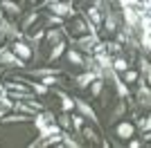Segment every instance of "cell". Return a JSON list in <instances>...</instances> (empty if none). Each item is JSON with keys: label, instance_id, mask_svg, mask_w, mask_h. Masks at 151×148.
Returning <instances> with one entry per match:
<instances>
[{"label": "cell", "instance_id": "6da1fadb", "mask_svg": "<svg viewBox=\"0 0 151 148\" xmlns=\"http://www.w3.org/2000/svg\"><path fill=\"white\" fill-rule=\"evenodd\" d=\"M0 65H9V68H25V61L20 56L14 54L12 47H0Z\"/></svg>", "mask_w": 151, "mask_h": 148}, {"label": "cell", "instance_id": "7a4b0ae2", "mask_svg": "<svg viewBox=\"0 0 151 148\" xmlns=\"http://www.w3.org/2000/svg\"><path fill=\"white\" fill-rule=\"evenodd\" d=\"M122 16L126 20V29H135L140 23V11H135V7H122Z\"/></svg>", "mask_w": 151, "mask_h": 148}, {"label": "cell", "instance_id": "3957f363", "mask_svg": "<svg viewBox=\"0 0 151 148\" xmlns=\"http://www.w3.org/2000/svg\"><path fill=\"white\" fill-rule=\"evenodd\" d=\"M75 108H77V110H79V112H81V115H83V117H86V119H90V121H93V123H99V119H97V115H95V110H93V108H90L88 103H86V101H83V99H75Z\"/></svg>", "mask_w": 151, "mask_h": 148}, {"label": "cell", "instance_id": "277c9868", "mask_svg": "<svg viewBox=\"0 0 151 148\" xmlns=\"http://www.w3.org/2000/svg\"><path fill=\"white\" fill-rule=\"evenodd\" d=\"M50 11L57 14V16H61V18L75 16V9H72V5H68V2H52V5H50Z\"/></svg>", "mask_w": 151, "mask_h": 148}, {"label": "cell", "instance_id": "5b68a950", "mask_svg": "<svg viewBox=\"0 0 151 148\" xmlns=\"http://www.w3.org/2000/svg\"><path fill=\"white\" fill-rule=\"evenodd\" d=\"M12 49H14V54H16V56H20L23 61H27V58H32V45L23 43L20 38H16V43L12 45Z\"/></svg>", "mask_w": 151, "mask_h": 148}, {"label": "cell", "instance_id": "8992f818", "mask_svg": "<svg viewBox=\"0 0 151 148\" xmlns=\"http://www.w3.org/2000/svg\"><path fill=\"white\" fill-rule=\"evenodd\" d=\"M93 79H97V74H95L93 70H86L81 76H77V79H75V85L77 88H88L90 83H93Z\"/></svg>", "mask_w": 151, "mask_h": 148}, {"label": "cell", "instance_id": "52a82bcc", "mask_svg": "<svg viewBox=\"0 0 151 148\" xmlns=\"http://www.w3.org/2000/svg\"><path fill=\"white\" fill-rule=\"evenodd\" d=\"M0 9H5L9 16H20V14H23L20 5H16V2H12V0H0Z\"/></svg>", "mask_w": 151, "mask_h": 148}, {"label": "cell", "instance_id": "ba28073f", "mask_svg": "<svg viewBox=\"0 0 151 148\" xmlns=\"http://www.w3.org/2000/svg\"><path fill=\"white\" fill-rule=\"evenodd\" d=\"M133 132H135V126L129 123V121H124V123L117 126V137H122V139H131Z\"/></svg>", "mask_w": 151, "mask_h": 148}, {"label": "cell", "instance_id": "9c48e42d", "mask_svg": "<svg viewBox=\"0 0 151 148\" xmlns=\"http://www.w3.org/2000/svg\"><path fill=\"white\" fill-rule=\"evenodd\" d=\"M54 94H57V97L61 99V105H63V110H65V112L75 108V99H72V97H68V94L63 92V90H54Z\"/></svg>", "mask_w": 151, "mask_h": 148}, {"label": "cell", "instance_id": "30bf717a", "mask_svg": "<svg viewBox=\"0 0 151 148\" xmlns=\"http://www.w3.org/2000/svg\"><path fill=\"white\" fill-rule=\"evenodd\" d=\"M104 27H106L108 31H117V29H120V27H117V16H115L113 11L104 14Z\"/></svg>", "mask_w": 151, "mask_h": 148}, {"label": "cell", "instance_id": "8fae6325", "mask_svg": "<svg viewBox=\"0 0 151 148\" xmlns=\"http://www.w3.org/2000/svg\"><path fill=\"white\" fill-rule=\"evenodd\" d=\"M29 74H32V76L43 79V76H50V74H57V76H59V74H63V72H61L59 68H41V70H32Z\"/></svg>", "mask_w": 151, "mask_h": 148}, {"label": "cell", "instance_id": "7c38bea8", "mask_svg": "<svg viewBox=\"0 0 151 148\" xmlns=\"http://www.w3.org/2000/svg\"><path fill=\"white\" fill-rule=\"evenodd\" d=\"M65 56H68V61L72 63V65H81V68H83V54H81V52H77V49L70 47L68 52H65Z\"/></svg>", "mask_w": 151, "mask_h": 148}, {"label": "cell", "instance_id": "4fadbf2b", "mask_svg": "<svg viewBox=\"0 0 151 148\" xmlns=\"http://www.w3.org/2000/svg\"><path fill=\"white\" fill-rule=\"evenodd\" d=\"M124 112H126V103H124V101H120V103H117V108L111 112V117H108V123H115L117 119L122 117V115H124Z\"/></svg>", "mask_w": 151, "mask_h": 148}, {"label": "cell", "instance_id": "5bb4252c", "mask_svg": "<svg viewBox=\"0 0 151 148\" xmlns=\"http://www.w3.org/2000/svg\"><path fill=\"white\" fill-rule=\"evenodd\" d=\"M38 16H41V14H38V7H34V9L25 16V20H23V29H29L32 23H34V20H38Z\"/></svg>", "mask_w": 151, "mask_h": 148}, {"label": "cell", "instance_id": "9a60e30c", "mask_svg": "<svg viewBox=\"0 0 151 148\" xmlns=\"http://www.w3.org/2000/svg\"><path fill=\"white\" fill-rule=\"evenodd\" d=\"M101 90H104V79H101V76L93 79V83H90V92H93V97H99Z\"/></svg>", "mask_w": 151, "mask_h": 148}, {"label": "cell", "instance_id": "2e32d148", "mask_svg": "<svg viewBox=\"0 0 151 148\" xmlns=\"http://www.w3.org/2000/svg\"><path fill=\"white\" fill-rule=\"evenodd\" d=\"M65 52V43L63 41H59V43H54V47H52V52H50V61H57L59 56Z\"/></svg>", "mask_w": 151, "mask_h": 148}, {"label": "cell", "instance_id": "e0dca14e", "mask_svg": "<svg viewBox=\"0 0 151 148\" xmlns=\"http://www.w3.org/2000/svg\"><path fill=\"white\" fill-rule=\"evenodd\" d=\"M86 20H90V23H95V25H99V23H101L99 9H97V7H90L88 11H86Z\"/></svg>", "mask_w": 151, "mask_h": 148}, {"label": "cell", "instance_id": "ac0fdd59", "mask_svg": "<svg viewBox=\"0 0 151 148\" xmlns=\"http://www.w3.org/2000/svg\"><path fill=\"white\" fill-rule=\"evenodd\" d=\"M45 38L54 45V43H59V41L63 38V34H61V29H45Z\"/></svg>", "mask_w": 151, "mask_h": 148}, {"label": "cell", "instance_id": "d6986e66", "mask_svg": "<svg viewBox=\"0 0 151 148\" xmlns=\"http://www.w3.org/2000/svg\"><path fill=\"white\" fill-rule=\"evenodd\" d=\"M140 72L145 74V76H147V81L151 83V63L147 61L145 56H140Z\"/></svg>", "mask_w": 151, "mask_h": 148}, {"label": "cell", "instance_id": "ffe728a7", "mask_svg": "<svg viewBox=\"0 0 151 148\" xmlns=\"http://www.w3.org/2000/svg\"><path fill=\"white\" fill-rule=\"evenodd\" d=\"M113 83H115V88H117V97H120V99H126V97H129V88H126L124 83L117 79V76L113 79Z\"/></svg>", "mask_w": 151, "mask_h": 148}, {"label": "cell", "instance_id": "44dd1931", "mask_svg": "<svg viewBox=\"0 0 151 148\" xmlns=\"http://www.w3.org/2000/svg\"><path fill=\"white\" fill-rule=\"evenodd\" d=\"M7 110H14V101L9 97H0V112L5 115Z\"/></svg>", "mask_w": 151, "mask_h": 148}, {"label": "cell", "instance_id": "7402d4cb", "mask_svg": "<svg viewBox=\"0 0 151 148\" xmlns=\"http://www.w3.org/2000/svg\"><path fill=\"white\" fill-rule=\"evenodd\" d=\"M113 70H115V72H124V70H129L126 58H122V56H120V58H115V61H113Z\"/></svg>", "mask_w": 151, "mask_h": 148}, {"label": "cell", "instance_id": "603a6c76", "mask_svg": "<svg viewBox=\"0 0 151 148\" xmlns=\"http://www.w3.org/2000/svg\"><path fill=\"white\" fill-rule=\"evenodd\" d=\"M27 83H29V81H27ZM29 88H32L36 94H47V90H50V88L45 85L43 81H41V83H29Z\"/></svg>", "mask_w": 151, "mask_h": 148}, {"label": "cell", "instance_id": "cb8c5ba5", "mask_svg": "<svg viewBox=\"0 0 151 148\" xmlns=\"http://www.w3.org/2000/svg\"><path fill=\"white\" fill-rule=\"evenodd\" d=\"M104 49H106L108 54H117V52H120V43H117V41H108V43H104Z\"/></svg>", "mask_w": 151, "mask_h": 148}, {"label": "cell", "instance_id": "d4e9b609", "mask_svg": "<svg viewBox=\"0 0 151 148\" xmlns=\"http://www.w3.org/2000/svg\"><path fill=\"white\" fill-rule=\"evenodd\" d=\"M81 132H83V137H86V139H90V142H95V144H101L99 139H97V132H95L93 128H86V126H83Z\"/></svg>", "mask_w": 151, "mask_h": 148}, {"label": "cell", "instance_id": "484cf974", "mask_svg": "<svg viewBox=\"0 0 151 148\" xmlns=\"http://www.w3.org/2000/svg\"><path fill=\"white\" fill-rule=\"evenodd\" d=\"M14 110H16V112H23V115H32L34 108H32L29 103H14Z\"/></svg>", "mask_w": 151, "mask_h": 148}, {"label": "cell", "instance_id": "4316f807", "mask_svg": "<svg viewBox=\"0 0 151 148\" xmlns=\"http://www.w3.org/2000/svg\"><path fill=\"white\" fill-rule=\"evenodd\" d=\"M135 126H138L142 132H145V130H151V115H149L147 119H138V123H135Z\"/></svg>", "mask_w": 151, "mask_h": 148}, {"label": "cell", "instance_id": "83f0119b", "mask_svg": "<svg viewBox=\"0 0 151 148\" xmlns=\"http://www.w3.org/2000/svg\"><path fill=\"white\" fill-rule=\"evenodd\" d=\"M41 38H45V29H38V31H34V34L29 36V43H32V45H36L38 41H41Z\"/></svg>", "mask_w": 151, "mask_h": 148}, {"label": "cell", "instance_id": "f1b7e54d", "mask_svg": "<svg viewBox=\"0 0 151 148\" xmlns=\"http://www.w3.org/2000/svg\"><path fill=\"white\" fill-rule=\"evenodd\" d=\"M124 81H129V83H135L138 81V72H133V70H124Z\"/></svg>", "mask_w": 151, "mask_h": 148}, {"label": "cell", "instance_id": "f546056e", "mask_svg": "<svg viewBox=\"0 0 151 148\" xmlns=\"http://www.w3.org/2000/svg\"><path fill=\"white\" fill-rule=\"evenodd\" d=\"M59 126H61V128H65V130H68L70 128V126H72V121H70V117H68V115H65V112H63V115H61V117H59Z\"/></svg>", "mask_w": 151, "mask_h": 148}, {"label": "cell", "instance_id": "4dcf8cb0", "mask_svg": "<svg viewBox=\"0 0 151 148\" xmlns=\"http://www.w3.org/2000/svg\"><path fill=\"white\" fill-rule=\"evenodd\" d=\"M83 119H86L83 115H77V117H72V126H75L77 130H81V128H83Z\"/></svg>", "mask_w": 151, "mask_h": 148}, {"label": "cell", "instance_id": "1f68e13d", "mask_svg": "<svg viewBox=\"0 0 151 148\" xmlns=\"http://www.w3.org/2000/svg\"><path fill=\"white\" fill-rule=\"evenodd\" d=\"M120 2V7H135V5H140V0H117Z\"/></svg>", "mask_w": 151, "mask_h": 148}, {"label": "cell", "instance_id": "d6a6232c", "mask_svg": "<svg viewBox=\"0 0 151 148\" xmlns=\"http://www.w3.org/2000/svg\"><path fill=\"white\" fill-rule=\"evenodd\" d=\"M47 23H50V25H61L63 20H61V16H57V14H52L50 18H47Z\"/></svg>", "mask_w": 151, "mask_h": 148}, {"label": "cell", "instance_id": "836d02e7", "mask_svg": "<svg viewBox=\"0 0 151 148\" xmlns=\"http://www.w3.org/2000/svg\"><path fill=\"white\" fill-rule=\"evenodd\" d=\"M2 92H5V85H2V83H0V94H2Z\"/></svg>", "mask_w": 151, "mask_h": 148}]
</instances>
